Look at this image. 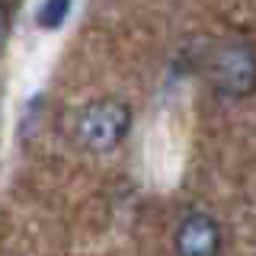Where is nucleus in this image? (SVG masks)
I'll return each mask as SVG.
<instances>
[{
  "label": "nucleus",
  "instance_id": "3",
  "mask_svg": "<svg viewBox=\"0 0 256 256\" xmlns=\"http://www.w3.org/2000/svg\"><path fill=\"white\" fill-rule=\"evenodd\" d=\"M176 256H224V228L212 212L192 208L173 228Z\"/></svg>",
  "mask_w": 256,
  "mask_h": 256
},
{
  "label": "nucleus",
  "instance_id": "5",
  "mask_svg": "<svg viewBox=\"0 0 256 256\" xmlns=\"http://www.w3.org/2000/svg\"><path fill=\"white\" fill-rule=\"evenodd\" d=\"M10 26H13V10L6 4H0V48L10 38Z\"/></svg>",
  "mask_w": 256,
  "mask_h": 256
},
{
  "label": "nucleus",
  "instance_id": "1",
  "mask_svg": "<svg viewBox=\"0 0 256 256\" xmlns=\"http://www.w3.org/2000/svg\"><path fill=\"white\" fill-rule=\"evenodd\" d=\"M134 125V112L122 96H100L90 100L74 118V144L90 154H112L118 150Z\"/></svg>",
  "mask_w": 256,
  "mask_h": 256
},
{
  "label": "nucleus",
  "instance_id": "4",
  "mask_svg": "<svg viewBox=\"0 0 256 256\" xmlns=\"http://www.w3.org/2000/svg\"><path fill=\"white\" fill-rule=\"evenodd\" d=\"M70 10H74V6H70L68 0H48V4H38V10H36V26L45 29V32H54V29H61L64 22H68Z\"/></svg>",
  "mask_w": 256,
  "mask_h": 256
},
{
  "label": "nucleus",
  "instance_id": "2",
  "mask_svg": "<svg viewBox=\"0 0 256 256\" xmlns=\"http://www.w3.org/2000/svg\"><path fill=\"white\" fill-rule=\"evenodd\" d=\"M208 84L221 100H246L256 86V52L250 42H224L212 54Z\"/></svg>",
  "mask_w": 256,
  "mask_h": 256
}]
</instances>
